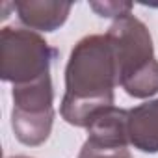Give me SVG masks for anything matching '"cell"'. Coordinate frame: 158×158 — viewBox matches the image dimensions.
Wrapping results in <instances>:
<instances>
[{
  "label": "cell",
  "instance_id": "6da1fadb",
  "mask_svg": "<svg viewBox=\"0 0 158 158\" xmlns=\"http://www.w3.org/2000/svg\"><path fill=\"white\" fill-rule=\"evenodd\" d=\"M119 69L112 43L106 35H88L78 41L65 69V95L61 115L74 127L89 123L114 104V88Z\"/></svg>",
  "mask_w": 158,
  "mask_h": 158
},
{
  "label": "cell",
  "instance_id": "7a4b0ae2",
  "mask_svg": "<svg viewBox=\"0 0 158 158\" xmlns=\"http://www.w3.org/2000/svg\"><path fill=\"white\" fill-rule=\"evenodd\" d=\"M56 50L35 34L23 28H2L0 34V74L15 86L35 82L50 74Z\"/></svg>",
  "mask_w": 158,
  "mask_h": 158
},
{
  "label": "cell",
  "instance_id": "3957f363",
  "mask_svg": "<svg viewBox=\"0 0 158 158\" xmlns=\"http://www.w3.org/2000/svg\"><path fill=\"white\" fill-rule=\"evenodd\" d=\"M108 41L112 43L117 69H119V84L143 71L154 61L152 56V39L147 26L132 15L117 19L108 34Z\"/></svg>",
  "mask_w": 158,
  "mask_h": 158
},
{
  "label": "cell",
  "instance_id": "277c9868",
  "mask_svg": "<svg viewBox=\"0 0 158 158\" xmlns=\"http://www.w3.org/2000/svg\"><path fill=\"white\" fill-rule=\"evenodd\" d=\"M88 141L84 149L95 152H119L127 151L128 141V110L106 108L88 127Z\"/></svg>",
  "mask_w": 158,
  "mask_h": 158
},
{
  "label": "cell",
  "instance_id": "5b68a950",
  "mask_svg": "<svg viewBox=\"0 0 158 158\" xmlns=\"http://www.w3.org/2000/svg\"><path fill=\"white\" fill-rule=\"evenodd\" d=\"M128 141L143 152H158V99L128 110Z\"/></svg>",
  "mask_w": 158,
  "mask_h": 158
},
{
  "label": "cell",
  "instance_id": "8992f818",
  "mask_svg": "<svg viewBox=\"0 0 158 158\" xmlns=\"http://www.w3.org/2000/svg\"><path fill=\"white\" fill-rule=\"evenodd\" d=\"M13 8L17 10L19 19L26 26H30L34 30H41V32H52V30L60 28L67 21V15L71 11V4L37 2V0L17 2V4H13Z\"/></svg>",
  "mask_w": 158,
  "mask_h": 158
},
{
  "label": "cell",
  "instance_id": "52a82bcc",
  "mask_svg": "<svg viewBox=\"0 0 158 158\" xmlns=\"http://www.w3.org/2000/svg\"><path fill=\"white\" fill-rule=\"evenodd\" d=\"M13 114H24V115L54 114L50 74L30 84L13 86Z\"/></svg>",
  "mask_w": 158,
  "mask_h": 158
},
{
  "label": "cell",
  "instance_id": "ba28073f",
  "mask_svg": "<svg viewBox=\"0 0 158 158\" xmlns=\"http://www.w3.org/2000/svg\"><path fill=\"white\" fill-rule=\"evenodd\" d=\"M54 114L43 115H24V114H11V125L17 139L24 145H39L43 143L52 128Z\"/></svg>",
  "mask_w": 158,
  "mask_h": 158
},
{
  "label": "cell",
  "instance_id": "9c48e42d",
  "mask_svg": "<svg viewBox=\"0 0 158 158\" xmlns=\"http://www.w3.org/2000/svg\"><path fill=\"white\" fill-rule=\"evenodd\" d=\"M91 8L101 17H117V19H121V17L130 15L132 4L130 2H104V4L91 2Z\"/></svg>",
  "mask_w": 158,
  "mask_h": 158
},
{
  "label": "cell",
  "instance_id": "30bf717a",
  "mask_svg": "<svg viewBox=\"0 0 158 158\" xmlns=\"http://www.w3.org/2000/svg\"><path fill=\"white\" fill-rule=\"evenodd\" d=\"M78 158H130L128 151H119V152H95V151H88L82 147L80 156Z\"/></svg>",
  "mask_w": 158,
  "mask_h": 158
},
{
  "label": "cell",
  "instance_id": "8fae6325",
  "mask_svg": "<svg viewBox=\"0 0 158 158\" xmlns=\"http://www.w3.org/2000/svg\"><path fill=\"white\" fill-rule=\"evenodd\" d=\"M11 158H30V156H11Z\"/></svg>",
  "mask_w": 158,
  "mask_h": 158
}]
</instances>
